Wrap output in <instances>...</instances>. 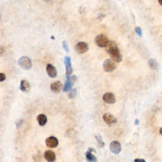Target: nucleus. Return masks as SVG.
<instances>
[{
	"label": "nucleus",
	"mask_w": 162,
	"mask_h": 162,
	"mask_svg": "<svg viewBox=\"0 0 162 162\" xmlns=\"http://www.w3.org/2000/svg\"><path fill=\"white\" fill-rule=\"evenodd\" d=\"M105 50L107 52L112 60L115 62H120L122 60V56L118 47L117 44L113 41H109L105 46Z\"/></svg>",
	"instance_id": "obj_1"
},
{
	"label": "nucleus",
	"mask_w": 162,
	"mask_h": 162,
	"mask_svg": "<svg viewBox=\"0 0 162 162\" xmlns=\"http://www.w3.org/2000/svg\"><path fill=\"white\" fill-rule=\"evenodd\" d=\"M109 41L110 40H108V37L103 34L96 36L94 39V42L96 45L101 47H105V46L107 45V44Z\"/></svg>",
	"instance_id": "obj_2"
},
{
	"label": "nucleus",
	"mask_w": 162,
	"mask_h": 162,
	"mask_svg": "<svg viewBox=\"0 0 162 162\" xmlns=\"http://www.w3.org/2000/svg\"><path fill=\"white\" fill-rule=\"evenodd\" d=\"M76 80H77V77L75 75H72L69 77H67L64 85V87H63L64 92H65V93H68V92L71 91L72 89L73 86V84H74Z\"/></svg>",
	"instance_id": "obj_3"
},
{
	"label": "nucleus",
	"mask_w": 162,
	"mask_h": 162,
	"mask_svg": "<svg viewBox=\"0 0 162 162\" xmlns=\"http://www.w3.org/2000/svg\"><path fill=\"white\" fill-rule=\"evenodd\" d=\"M18 64H19L22 68L26 70V71L30 70L32 67L31 59L27 57H22L20 58H19V60H18Z\"/></svg>",
	"instance_id": "obj_4"
},
{
	"label": "nucleus",
	"mask_w": 162,
	"mask_h": 162,
	"mask_svg": "<svg viewBox=\"0 0 162 162\" xmlns=\"http://www.w3.org/2000/svg\"><path fill=\"white\" fill-rule=\"evenodd\" d=\"M103 68L106 72H112L116 69V64L112 59H106L103 62Z\"/></svg>",
	"instance_id": "obj_5"
},
{
	"label": "nucleus",
	"mask_w": 162,
	"mask_h": 162,
	"mask_svg": "<svg viewBox=\"0 0 162 162\" xmlns=\"http://www.w3.org/2000/svg\"><path fill=\"white\" fill-rule=\"evenodd\" d=\"M64 62L66 68V77H67H67H71L73 72V68L72 66L71 57H69L68 56L65 57L64 59Z\"/></svg>",
	"instance_id": "obj_6"
},
{
	"label": "nucleus",
	"mask_w": 162,
	"mask_h": 162,
	"mask_svg": "<svg viewBox=\"0 0 162 162\" xmlns=\"http://www.w3.org/2000/svg\"><path fill=\"white\" fill-rule=\"evenodd\" d=\"M76 52L79 54H84L89 50L88 45L85 42H79L75 46Z\"/></svg>",
	"instance_id": "obj_7"
},
{
	"label": "nucleus",
	"mask_w": 162,
	"mask_h": 162,
	"mask_svg": "<svg viewBox=\"0 0 162 162\" xmlns=\"http://www.w3.org/2000/svg\"><path fill=\"white\" fill-rule=\"evenodd\" d=\"M103 119L108 126H112V125L115 124L117 122L116 117L110 113H105L103 116Z\"/></svg>",
	"instance_id": "obj_8"
},
{
	"label": "nucleus",
	"mask_w": 162,
	"mask_h": 162,
	"mask_svg": "<svg viewBox=\"0 0 162 162\" xmlns=\"http://www.w3.org/2000/svg\"><path fill=\"white\" fill-rule=\"evenodd\" d=\"M110 149L114 154H119L122 150L120 143L117 141H113L110 145Z\"/></svg>",
	"instance_id": "obj_9"
},
{
	"label": "nucleus",
	"mask_w": 162,
	"mask_h": 162,
	"mask_svg": "<svg viewBox=\"0 0 162 162\" xmlns=\"http://www.w3.org/2000/svg\"><path fill=\"white\" fill-rule=\"evenodd\" d=\"M45 142L46 146L50 148H57L59 143L58 139L56 137H54V136H51V137L47 138Z\"/></svg>",
	"instance_id": "obj_10"
},
{
	"label": "nucleus",
	"mask_w": 162,
	"mask_h": 162,
	"mask_svg": "<svg viewBox=\"0 0 162 162\" xmlns=\"http://www.w3.org/2000/svg\"><path fill=\"white\" fill-rule=\"evenodd\" d=\"M103 101L108 104H113L116 102V98L115 95L112 93H106L103 96Z\"/></svg>",
	"instance_id": "obj_11"
},
{
	"label": "nucleus",
	"mask_w": 162,
	"mask_h": 162,
	"mask_svg": "<svg viewBox=\"0 0 162 162\" xmlns=\"http://www.w3.org/2000/svg\"><path fill=\"white\" fill-rule=\"evenodd\" d=\"M46 72L47 75L51 78H55L57 76V69L53 65L48 64L46 65Z\"/></svg>",
	"instance_id": "obj_12"
},
{
	"label": "nucleus",
	"mask_w": 162,
	"mask_h": 162,
	"mask_svg": "<svg viewBox=\"0 0 162 162\" xmlns=\"http://www.w3.org/2000/svg\"><path fill=\"white\" fill-rule=\"evenodd\" d=\"M50 89L53 92L55 93H59L63 89V85L60 81H56V82L51 84L50 86Z\"/></svg>",
	"instance_id": "obj_13"
},
{
	"label": "nucleus",
	"mask_w": 162,
	"mask_h": 162,
	"mask_svg": "<svg viewBox=\"0 0 162 162\" xmlns=\"http://www.w3.org/2000/svg\"><path fill=\"white\" fill-rule=\"evenodd\" d=\"M45 158L47 162H54L56 160V154L51 150H47L45 153Z\"/></svg>",
	"instance_id": "obj_14"
},
{
	"label": "nucleus",
	"mask_w": 162,
	"mask_h": 162,
	"mask_svg": "<svg viewBox=\"0 0 162 162\" xmlns=\"http://www.w3.org/2000/svg\"><path fill=\"white\" fill-rule=\"evenodd\" d=\"M30 88H31V86L29 82H27V81L25 80H21L20 85V89L22 91L24 92V93H27V92H29V90H30Z\"/></svg>",
	"instance_id": "obj_15"
},
{
	"label": "nucleus",
	"mask_w": 162,
	"mask_h": 162,
	"mask_svg": "<svg viewBox=\"0 0 162 162\" xmlns=\"http://www.w3.org/2000/svg\"><path fill=\"white\" fill-rule=\"evenodd\" d=\"M37 120H38L39 126H45L47 123V119L45 115H44V114H40V115L37 117Z\"/></svg>",
	"instance_id": "obj_16"
},
{
	"label": "nucleus",
	"mask_w": 162,
	"mask_h": 162,
	"mask_svg": "<svg viewBox=\"0 0 162 162\" xmlns=\"http://www.w3.org/2000/svg\"><path fill=\"white\" fill-rule=\"evenodd\" d=\"M86 160L89 162H98V159L94 154H92L89 151L86 153Z\"/></svg>",
	"instance_id": "obj_17"
},
{
	"label": "nucleus",
	"mask_w": 162,
	"mask_h": 162,
	"mask_svg": "<svg viewBox=\"0 0 162 162\" xmlns=\"http://www.w3.org/2000/svg\"><path fill=\"white\" fill-rule=\"evenodd\" d=\"M148 66L149 67L152 69V70H156L158 68V64L157 63V61L154 60V59L151 58L148 60Z\"/></svg>",
	"instance_id": "obj_18"
},
{
	"label": "nucleus",
	"mask_w": 162,
	"mask_h": 162,
	"mask_svg": "<svg viewBox=\"0 0 162 162\" xmlns=\"http://www.w3.org/2000/svg\"><path fill=\"white\" fill-rule=\"evenodd\" d=\"M95 138H96V140H97L99 146L100 147V148H103V147L105 145V142H103V139L101 138V136L100 135L98 134V135H95Z\"/></svg>",
	"instance_id": "obj_19"
},
{
	"label": "nucleus",
	"mask_w": 162,
	"mask_h": 162,
	"mask_svg": "<svg viewBox=\"0 0 162 162\" xmlns=\"http://www.w3.org/2000/svg\"><path fill=\"white\" fill-rule=\"evenodd\" d=\"M77 89H75V88H74V89H72L71 91L69 92L68 95V98L71 99H72L73 98H75V96H77Z\"/></svg>",
	"instance_id": "obj_20"
},
{
	"label": "nucleus",
	"mask_w": 162,
	"mask_h": 162,
	"mask_svg": "<svg viewBox=\"0 0 162 162\" xmlns=\"http://www.w3.org/2000/svg\"><path fill=\"white\" fill-rule=\"evenodd\" d=\"M62 46H63L64 49L66 51V52H68L69 51V46L67 42L66 41V40H64L63 42H62Z\"/></svg>",
	"instance_id": "obj_21"
},
{
	"label": "nucleus",
	"mask_w": 162,
	"mask_h": 162,
	"mask_svg": "<svg viewBox=\"0 0 162 162\" xmlns=\"http://www.w3.org/2000/svg\"><path fill=\"white\" fill-rule=\"evenodd\" d=\"M135 32H136V34H137L139 37H142V30L139 27H136L135 28Z\"/></svg>",
	"instance_id": "obj_22"
},
{
	"label": "nucleus",
	"mask_w": 162,
	"mask_h": 162,
	"mask_svg": "<svg viewBox=\"0 0 162 162\" xmlns=\"http://www.w3.org/2000/svg\"><path fill=\"white\" fill-rule=\"evenodd\" d=\"M23 123H24V120H20L16 122L15 124H16L17 128H19L20 127H21V126L23 124Z\"/></svg>",
	"instance_id": "obj_23"
},
{
	"label": "nucleus",
	"mask_w": 162,
	"mask_h": 162,
	"mask_svg": "<svg viewBox=\"0 0 162 162\" xmlns=\"http://www.w3.org/2000/svg\"><path fill=\"white\" fill-rule=\"evenodd\" d=\"M6 79V75L5 73H0V82H3Z\"/></svg>",
	"instance_id": "obj_24"
},
{
	"label": "nucleus",
	"mask_w": 162,
	"mask_h": 162,
	"mask_svg": "<svg viewBox=\"0 0 162 162\" xmlns=\"http://www.w3.org/2000/svg\"><path fill=\"white\" fill-rule=\"evenodd\" d=\"M5 49L2 46H0V56H3L5 53Z\"/></svg>",
	"instance_id": "obj_25"
},
{
	"label": "nucleus",
	"mask_w": 162,
	"mask_h": 162,
	"mask_svg": "<svg viewBox=\"0 0 162 162\" xmlns=\"http://www.w3.org/2000/svg\"><path fill=\"white\" fill-rule=\"evenodd\" d=\"M134 162H146V161L144 159H139V158H138V159H135L134 160Z\"/></svg>",
	"instance_id": "obj_26"
},
{
	"label": "nucleus",
	"mask_w": 162,
	"mask_h": 162,
	"mask_svg": "<svg viewBox=\"0 0 162 162\" xmlns=\"http://www.w3.org/2000/svg\"><path fill=\"white\" fill-rule=\"evenodd\" d=\"M139 120L136 119V120H135V126H139Z\"/></svg>",
	"instance_id": "obj_27"
},
{
	"label": "nucleus",
	"mask_w": 162,
	"mask_h": 162,
	"mask_svg": "<svg viewBox=\"0 0 162 162\" xmlns=\"http://www.w3.org/2000/svg\"><path fill=\"white\" fill-rule=\"evenodd\" d=\"M158 3L161 6H162V0H158Z\"/></svg>",
	"instance_id": "obj_28"
},
{
	"label": "nucleus",
	"mask_w": 162,
	"mask_h": 162,
	"mask_svg": "<svg viewBox=\"0 0 162 162\" xmlns=\"http://www.w3.org/2000/svg\"><path fill=\"white\" fill-rule=\"evenodd\" d=\"M160 134L162 135V127L160 129Z\"/></svg>",
	"instance_id": "obj_29"
},
{
	"label": "nucleus",
	"mask_w": 162,
	"mask_h": 162,
	"mask_svg": "<svg viewBox=\"0 0 162 162\" xmlns=\"http://www.w3.org/2000/svg\"><path fill=\"white\" fill-rule=\"evenodd\" d=\"M1 13H0V20H1Z\"/></svg>",
	"instance_id": "obj_30"
}]
</instances>
